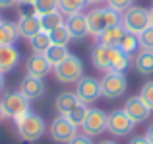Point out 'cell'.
I'll return each mask as SVG.
<instances>
[{
  "label": "cell",
  "mask_w": 153,
  "mask_h": 144,
  "mask_svg": "<svg viewBox=\"0 0 153 144\" xmlns=\"http://www.w3.org/2000/svg\"><path fill=\"white\" fill-rule=\"evenodd\" d=\"M85 20H87V31H89V35L97 39L105 29L122 23V14L112 10V8H108V6H103V8L95 6L93 10H89V14H85Z\"/></svg>",
  "instance_id": "1"
},
{
  "label": "cell",
  "mask_w": 153,
  "mask_h": 144,
  "mask_svg": "<svg viewBox=\"0 0 153 144\" xmlns=\"http://www.w3.org/2000/svg\"><path fill=\"white\" fill-rule=\"evenodd\" d=\"M14 123H16V129H18L19 138L25 140V142H37L39 138L47 133L45 119H43L41 115L33 113V111H29L27 115L16 119Z\"/></svg>",
  "instance_id": "2"
},
{
  "label": "cell",
  "mask_w": 153,
  "mask_h": 144,
  "mask_svg": "<svg viewBox=\"0 0 153 144\" xmlns=\"http://www.w3.org/2000/svg\"><path fill=\"white\" fill-rule=\"evenodd\" d=\"M122 26L128 33L140 35L143 29L151 26L149 10L143 6H130L126 12H122Z\"/></svg>",
  "instance_id": "3"
},
{
  "label": "cell",
  "mask_w": 153,
  "mask_h": 144,
  "mask_svg": "<svg viewBox=\"0 0 153 144\" xmlns=\"http://www.w3.org/2000/svg\"><path fill=\"white\" fill-rule=\"evenodd\" d=\"M0 105H2L4 117L14 119V121L31 111L29 99L23 94H19V92H8V94H4V98L0 99Z\"/></svg>",
  "instance_id": "4"
},
{
  "label": "cell",
  "mask_w": 153,
  "mask_h": 144,
  "mask_svg": "<svg viewBox=\"0 0 153 144\" xmlns=\"http://www.w3.org/2000/svg\"><path fill=\"white\" fill-rule=\"evenodd\" d=\"M54 78L60 84H76L83 76V62L79 57L70 55L64 62H60L58 66H54Z\"/></svg>",
  "instance_id": "5"
},
{
  "label": "cell",
  "mask_w": 153,
  "mask_h": 144,
  "mask_svg": "<svg viewBox=\"0 0 153 144\" xmlns=\"http://www.w3.org/2000/svg\"><path fill=\"white\" fill-rule=\"evenodd\" d=\"M128 90V80L124 72H105L101 78V95L107 99H120Z\"/></svg>",
  "instance_id": "6"
},
{
  "label": "cell",
  "mask_w": 153,
  "mask_h": 144,
  "mask_svg": "<svg viewBox=\"0 0 153 144\" xmlns=\"http://www.w3.org/2000/svg\"><path fill=\"white\" fill-rule=\"evenodd\" d=\"M74 94L78 95V99L83 103V105L89 107V103H95L101 95V80H97L95 76H85L83 74L82 78L76 82Z\"/></svg>",
  "instance_id": "7"
},
{
  "label": "cell",
  "mask_w": 153,
  "mask_h": 144,
  "mask_svg": "<svg viewBox=\"0 0 153 144\" xmlns=\"http://www.w3.org/2000/svg\"><path fill=\"white\" fill-rule=\"evenodd\" d=\"M136 129V125L130 121L124 109H112L111 113L107 115V130L112 134V136H128L132 134Z\"/></svg>",
  "instance_id": "8"
},
{
  "label": "cell",
  "mask_w": 153,
  "mask_h": 144,
  "mask_svg": "<svg viewBox=\"0 0 153 144\" xmlns=\"http://www.w3.org/2000/svg\"><path fill=\"white\" fill-rule=\"evenodd\" d=\"M49 134L51 138L54 140L56 144H68L72 138L78 136V127L72 125L64 115H58L56 119H52L51 123V129H49Z\"/></svg>",
  "instance_id": "9"
},
{
  "label": "cell",
  "mask_w": 153,
  "mask_h": 144,
  "mask_svg": "<svg viewBox=\"0 0 153 144\" xmlns=\"http://www.w3.org/2000/svg\"><path fill=\"white\" fill-rule=\"evenodd\" d=\"M107 115L99 107H89L85 113V119L82 123V130L87 136H99L107 130Z\"/></svg>",
  "instance_id": "10"
},
{
  "label": "cell",
  "mask_w": 153,
  "mask_h": 144,
  "mask_svg": "<svg viewBox=\"0 0 153 144\" xmlns=\"http://www.w3.org/2000/svg\"><path fill=\"white\" fill-rule=\"evenodd\" d=\"M16 26H18L19 37L27 39V41H29L33 35H37L39 31H41L39 16L35 14L33 10H23V12H19V18H18V22H16Z\"/></svg>",
  "instance_id": "11"
},
{
  "label": "cell",
  "mask_w": 153,
  "mask_h": 144,
  "mask_svg": "<svg viewBox=\"0 0 153 144\" xmlns=\"http://www.w3.org/2000/svg\"><path fill=\"white\" fill-rule=\"evenodd\" d=\"M122 109H124V113L130 117V121L134 123V125H140V123L147 121V119L151 117L149 107L142 101L140 95H130V98L126 99V103H124Z\"/></svg>",
  "instance_id": "12"
},
{
  "label": "cell",
  "mask_w": 153,
  "mask_h": 144,
  "mask_svg": "<svg viewBox=\"0 0 153 144\" xmlns=\"http://www.w3.org/2000/svg\"><path fill=\"white\" fill-rule=\"evenodd\" d=\"M19 94H23L29 101H35V99H41L43 95L47 94V86L41 78H33V76H23L22 82H19L18 88Z\"/></svg>",
  "instance_id": "13"
},
{
  "label": "cell",
  "mask_w": 153,
  "mask_h": 144,
  "mask_svg": "<svg viewBox=\"0 0 153 144\" xmlns=\"http://www.w3.org/2000/svg\"><path fill=\"white\" fill-rule=\"evenodd\" d=\"M66 27L72 35V41H82L89 35L87 31V20L85 14H74V16H66Z\"/></svg>",
  "instance_id": "14"
},
{
  "label": "cell",
  "mask_w": 153,
  "mask_h": 144,
  "mask_svg": "<svg viewBox=\"0 0 153 144\" xmlns=\"http://www.w3.org/2000/svg\"><path fill=\"white\" fill-rule=\"evenodd\" d=\"M52 66L49 64V61L45 58V55H31L25 62V74L27 76H33V78H45L47 74L51 72Z\"/></svg>",
  "instance_id": "15"
},
{
  "label": "cell",
  "mask_w": 153,
  "mask_h": 144,
  "mask_svg": "<svg viewBox=\"0 0 153 144\" xmlns=\"http://www.w3.org/2000/svg\"><path fill=\"white\" fill-rule=\"evenodd\" d=\"M19 49L16 45H0V72H12L19 64Z\"/></svg>",
  "instance_id": "16"
},
{
  "label": "cell",
  "mask_w": 153,
  "mask_h": 144,
  "mask_svg": "<svg viewBox=\"0 0 153 144\" xmlns=\"http://www.w3.org/2000/svg\"><path fill=\"white\" fill-rule=\"evenodd\" d=\"M124 35H126V29H124L122 23H118V26H112V27H108V29H105L97 37L95 43H101L105 47H120Z\"/></svg>",
  "instance_id": "17"
},
{
  "label": "cell",
  "mask_w": 153,
  "mask_h": 144,
  "mask_svg": "<svg viewBox=\"0 0 153 144\" xmlns=\"http://www.w3.org/2000/svg\"><path fill=\"white\" fill-rule=\"evenodd\" d=\"M132 66L130 55H126L120 47H111V61H108V72H126Z\"/></svg>",
  "instance_id": "18"
},
{
  "label": "cell",
  "mask_w": 153,
  "mask_h": 144,
  "mask_svg": "<svg viewBox=\"0 0 153 144\" xmlns=\"http://www.w3.org/2000/svg\"><path fill=\"white\" fill-rule=\"evenodd\" d=\"M108 61H111V47L95 43L91 47V64L101 72H108Z\"/></svg>",
  "instance_id": "19"
},
{
  "label": "cell",
  "mask_w": 153,
  "mask_h": 144,
  "mask_svg": "<svg viewBox=\"0 0 153 144\" xmlns=\"http://www.w3.org/2000/svg\"><path fill=\"white\" fill-rule=\"evenodd\" d=\"M132 66L136 68V72L143 76H149L153 74V51H146V49H140L136 53L134 61H132Z\"/></svg>",
  "instance_id": "20"
},
{
  "label": "cell",
  "mask_w": 153,
  "mask_h": 144,
  "mask_svg": "<svg viewBox=\"0 0 153 144\" xmlns=\"http://www.w3.org/2000/svg\"><path fill=\"white\" fill-rule=\"evenodd\" d=\"M78 103H82V101L78 99V95H76L74 92H60L54 99V109H56L58 115H66L68 111H72Z\"/></svg>",
  "instance_id": "21"
},
{
  "label": "cell",
  "mask_w": 153,
  "mask_h": 144,
  "mask_svg": "<svg viewBox=\"0 0 153 144\" xmlns=\"http://www.w3.org/2000/svg\"><path fill=\"white\" fill-rule=\"evenodd\" d=\"M18 37H19V33H18L16 22L2 20L0 22V45H14Z\"/></svg>",
  "instance_id": "22"
},
{
  "label": "cell",
  "mask_w": 153,
  "mask_h": 144,
  "mask_svg": "<svg viewBox=\"0 0 153 144\" xmlns=\"http://www.w3.org/2000/svg\"><path fill=\"white\" fill-rule=\"evenodd\" d=\"M39 23H41V31H54L56 27L64 26V14L60 10L56 12H51V14H45V16H39Z\"/></svg>",
  "instance_id": "23"
},
{
  "label": "cell",
  "mask_w": 153,
  "mask_h": 144,
  "mask_svg": "<svg viewBox=\"0 0 153 144\" xmlns=\"http://www.w3.org/2000/svg\"><path fill=\"white\" fill-rule=\"evenodd\" d=\"M70 51H68V47H64V45H51L49 49H47V53H45V58L49 61V64L54 68V66H58L60 62H64L68 57H70Z\"/></svg>",
  "instance_id": "24"
},
{
  "label": "cell",
  "mask_w": 153,
  "mask_h": 144,
  "mask_svg": "<svg viewBox=\"0 0 153 144\" xmlns=\"http://www.w3.org/2000/svg\"><path fill=\"white\" fill-rule=\"evenodd\" d=\"M51 45H52V41H51V35L47 31H39L37 35H33L29 39V47L35 55H45Z\"/></svg>",
  "instance_id": "25"
},
{
  "label": "cell",
  "mask_w": 153,
  "mask_h": 144,
  "mask_svg": "<svg viewBox=\"0 0 153 144\" xmlns=\"http://www.w3.org/2000/svg\"><path fill=\"white\" fill-rule=\"evenodd\" d=\"M87 6V0H58V10L64 16L82 14V10Z\"/></svg>",
  "instance_id": "26"
},
{
  "label": "cell",
  "mask_w": 153,
  "mask_h": 144,
  "mask_svg": "<svg viewBox=\"0 0 153 144\" xmlns=\"http://www.w3.org/2000/svg\"><path fill=\"white\" fill-rule=\"evenodd\" d=\"M49 35H51L52 45H64V47H68L72 43V35H70V31H68L66 23H64V26H60V27H56V29L51 31Z\"/></svg>",
  "instance_id": "27"
},
{
  "label": "cell",
  "mask_w": 153,
  "mask_h": 144,
  "mask_svg": "<svg viewBox=\"0 0 153 144\" xmlns=\"http://www.w3.org/2000/svg\"><path fill=\"white\" fill-rule=\"evenodd\" d=\"M31 10H33L37 16L51 14V12H56V10H58V0H33Z\"/></svg>",
  "instance_id": "28"
},
{
  "label": "cell",
  "mask_w": 153,
  "mask_h": 144,
  "mask_svg": "<svg viewBox=\"0 0 153 144\" xmlns=\"http://www.w3.org/2000/svg\"><path fill=\"white\" fill-rule=\"evenodd\" d=\"M87 109H89L87 105H83V103H78V105H76L72 111H68V113L64 115V117H66L68 121L72 123V125H76V127H82L83 119H85V113H87Z\"/></svg>",
  "instance_id": "29"
},
{
  "label": "cell",
  "mask_w": 153,
  "mask_h": 144,
  "mask_svg": "<svg viewBox=\"0 0 153 144\" xmlns=\"http://www.w3.org/2000/svg\"><path fill=\"white\" fill-rule=\"evenodd\" d=\"M120 49H122L126 55H130V57H132L134 53H138V49H140L138 35L128 33V31H126V35H124V39H122V43H120Z\"/></svg>",
  "instance_id": "30"
},
{
  "label": "cell",
  "mask_w": 153,
  "mask_h": 144,
  "mask_svg": "<svg viewBox=\"0 0 153 144\" xmlns=\"http://www.w3.org/2000/svg\"><path fill=\"white\" fill-rule=\"evenodd\" d=\"M138 95L142 98V101L149 107V111H153V80H149V82L143 84Z\"/></svg>",
  "instance_id": "31"
},
{
  "label": "cell",
  "mask_w": 153,
  "mask_h": 144,
  "mask_svg": "<svg viewBox=\"0 0 153 144\" xmlns=\"http://www.w3.org/2000/svg\"><path fill=\"white\" fill-rule=\"evenodd\" d=\"M138 41H140V49L153 51V26H149L138 35Z\"/></svg>",
  "instance_id": "32"
},
{
  "label": "cell",
  "mask_w": 153,
  "mask_h": 144,
  "mask_svg": "<svg viewBox=\"0 0 153 144\" xmlns=\"http://www.w3.org/2000/svg\"><path fill=\"white\" fill-rule=\"evenodd\" d=\"M107 2V6L108 8H112V10H116V12H126L130 6H134V0H105Z\"/></svg>",
  "instance_id": "33"
},
{
  "label": "cell",
  "mask_w": 153,
  "mask_h": 144,
  "mask_svg": "<svg viewBox=\"0 0 153 144\" xmlns=\"http://www.w3.org/2000/svg\"><path fill=\"white\" fill-rule=\"evenodd\" d=\"M68 144H93V140H91V136H87V134H78V136L72 138Z\"/></svg>",
  "instance_id": "34"
},
{
  "label": "cell",
  "mask_w": 153,
  "mask_h": 144,
  "mask_svg": "<svg viewBox=\"0 0 153 144\" xmlns=\"http://www.w3.org/2000/svg\"><path fill=\"white\" fill-rule=\"evenodd\" d=\"M128 144H151L149 140H147L146 136H134V138H130V142Z\"/></svg>",
  "instance_id": "35"
},
{
  "label": "cell",
  "mask_w": 153,
  "mask_h": 144,
  "mask_svg": "<svg viewBox=\"0 0 153 144\" xmlns=\"http://www.w3.org/2000/svg\"><path fill=\"white\" fill-rule=\"evenodd\" d=\"M16 0H0V10H8V8H14Z\"/></svg>",
  "instance_id": "36"
},
{
  "label": "cell",
  "mask_w": 153,
  "mask_h": 144,
  "mask_svg": "<svg viewBox=\"0 0 153 144\" xmlns=\"http://www.w3.org/2000/svg\"><path fill=\"white\" fill-rule=\"evenodd\" d=\"M143 136H146L147 140H149V142L153 144V123H151L149 127H147V130H146V134H143Z\"/></svg>",
  "instance_id": "37"
},
{
  "label": "cell",
  "mask_w": 153,
  "mask_h": 144,
  "mask_svg": "<svg viewBox=\"0 0 153 144\" xmlns=\"http://www.w3.org/2000/svg\"><path fill=\"white\" fill-rule=\"evenodd\" d=\"M16 4H18V6H31L33 0H16Z\"/></svg>",
  "instance_id": "38"
},
{
  "label": "cell",
  "mask_w": 153,
  "mask_h": 144,
  "mask_svg": "<svg viewBox=\"0 0 153 144\" xmlns=\"http://www.w3.org/2000/svg\"><path fill=\"white\" fill-rule=\"evenodd\" d=\"M4 84H6V80H4V74L0 72V94L4 92Z\"/></svg>",
  "instance_id": "39"
},
{
  "label": "cell",
  "mask_w": 153,
  "mask_h": 144,
  "mask_svg": "<svg viewBox=\"0 0 153 144\" xmlns=\"http://www.w3.org/2000/svg\"><path fill=\"white\" fill-rule=\"evenodd\" d=\"M105 0H87V4H91V6H99V4H103Z\"/></svg>",
  "instance_id": "40"
},
{
  "label": "cell",
  "mask_w": 153,
  "mask_h": 144,
  "mask_svg": "<svg viewBox=\"0 0 153 144\" xmlns=\"http://www.w3.org/2000/svg\"><path fill=\"white\" fill-rule=\"evenodd\" d=\"M99 144H116V142H114V140H101Z\"/></svg>",
  "instance_id": "41"
},
{
  "label": "cell",
  "mask_w": 153,
  "mask_h": 144,
  "mask_svg": "<svg viewBox=\"0 0 153 144\" xmlns=\"http://www.w3.org/2000/svg\"><path fill=\"white\" fill-rule=\"evenodd\" d=\"M4 121V111H2V105H0V123Z\"/></svg>",
  "instance_id": "42"
},
{
  "label": "cell",
  "mask_w": 153,
  "mask_h": 144,
  "mask_svg": "<svg viewBox=\"0 0 153 144\" xmlns=\"http://www.w3.org/2000/svg\"><path fill=\"white\" fill-rule=\"evenodd\" d=\"M149 18H151V26H153V6L149 8Z\"/></svg>",
  "instance_id": "43"
},
{
  "label": "cell",
  "mask_w": 153,
  "mask_h": 144,
  "mask_svg": "<svg viewBox=\"0 0 153 144\" xmlns=\"http://www.w3.org/2000/svg\"><path fill=\"white\" fill-rule=\"evenodd\" d=\"M0 22H2V18H0Z\"/></svg>",
  "instance_id": "44"
}]
</instances>
